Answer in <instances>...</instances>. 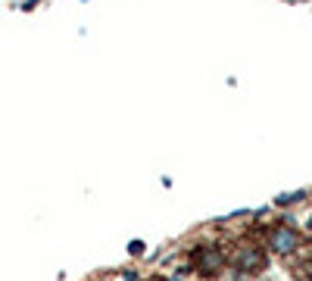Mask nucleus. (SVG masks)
<instances>
[{
	"instance_id": "1",
	"label": "nucleus",
	"mask_w": 312,
	"mask_h": 281,
	"mask_svg": "<svg viewBox=\"0 0 312 281\" xmlns=\"http://www.w3.org/2000/svg\"><path fill=\"white\" fill-rule=\"evenodd\" d=\"M269 247L275 250V253H294L297 247H300V231L297 228H291V225H278L272 234H269Z\"/></svg>"
},
{
	"instance_id": "2",
	"label": "nucleus",
	"mask_w": 312,
	"mask_h": 281,
	"mask_svg": "<svg viewBox=\"0 0 312 281\" xmlns=\"http://www.w3.org/2000/svg\"><path fill=\"white\" fill-rule=\"evenodd\" d=\"M197 269H200L203 275H218L225 269V250H218V247H200Z\"/></svg>"
},
{
	"instance_id": "3",
	"label": "nucleus",
	"mask_w": 312,
	"mask_h": 281,
	"mask_svg": "<svg viewBox=\"0 0 312 281\" xmlns=\"http://www.w3.org/2000/svg\"><path fill=\"white\" fill-rule=\"evenodd\" d=\"M262 263H265V256L256 247H244L240 256H237V269L240 272H256V269H262Z\"/></svg>"
},
{
	"instance_id": "4",
	"label": "nucleus",
	"mask_w": 312,
	"mask_h": 281,
	"mask_svg": "<svg viewBox=\"0 0 312 281\" xmlns=\"http://www.w3.org/2000/svg\"><path fill=\"white\" fill-rule=\"evenodd\" d=\"M306 197V191H294V194H281V197H275V203L278 206H291V203H300Z\"/></svg>"
},
{
	"instance_id": "5",
	"label": "nucleus",
	"mask_w": 312,
	"mask_h": 281,
	"mask_svg": "<svg viewBox=\"0 0 312 281\" xmlns=\"http://www.w3.org/2000/svg\"><path fill=\"white\" fill-rule=\"evenodd\" d=\"M128 253H131V256H141V253H144V241H137V238H134V241L128 244Z\"/></svg>"
},
{
	"instance_id": "6",
	"label": "nucleus",
	"mask_w": 312,
	"mask_h": 281,
	"mask_svg": "<svg viewBox=\"0 0 312 281\" xmlns=\"http://www.w3.org/2000/svg\"><path fill=\"white\" fill-rule=\"evenodd\" d=\"M122 281H137V275H134L131 269H128V272H122Z\"/></svg>"
}]
</instances>
